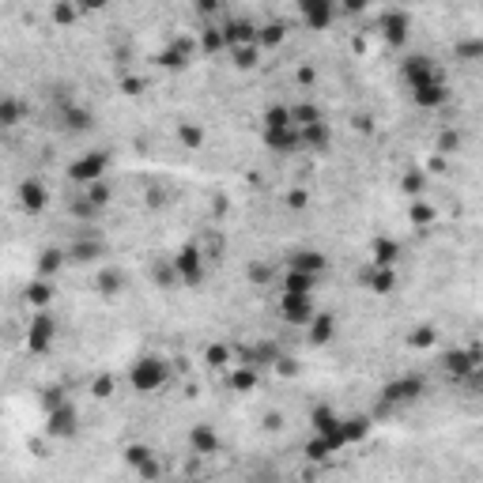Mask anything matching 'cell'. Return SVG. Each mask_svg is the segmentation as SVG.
<instances>
[{
    "instance_id": "1",
    "label": "cell",
    "mask_w": 483,
    "mask_h": 483,
    "mask_svg": "<svg viewBox=\"0 0 483 483\" xmlns=\"http://www.w3.org/2000/svg\"><path fill=\"white\" fill-rule=\"evenodd\" d=\"M170 378V366L162 362L159 355H144L133 362V370H129V386H133L136 393H144V397H151V393H159L162 386H167Z\"/></svg>"
},
{
    "instance_id": "2",
    "label": "cell",
    "mask_w": 483,
    "mask_h": 483,
    "mask_svg": "<svg viewBox=\"0 0 483 483\" xmlns=\"http://www.w3.org/2000/svg\"><path fill=\"white\" fill-rule=\"evenodd\" d=\"M53 340H57V317L49 310H38L27 325V351L30 355H46L53 347Z\"/></svg>"
},
{
    "instance_id": "3",
    "label": "cell",
    "mask_w": 483,
    "mask_h": 483,
    "mask_svg": "<svg viewBox=\"0 0 483 483\" xmlns=\"http://www.w3.org/2000/svg\"><path fill=\"white\" fill-rule=\"evenodd\" d=\"M106 170H109V155H106V151H83L80 159L68 162V181L91 185L98 178H106Z\"/></svg>"
},
{
    "instance_id": "4",
    "label": "cell",
    "mask_w": 483,
    "mask_h": 483,
    "mask_svg": "<svg viewBox=\"0 0 483 483\" xmlns=\"http://www.w3.org/2000/svg\"><path fill=\"white\" fill-rule=\"evenodd\" d=\"M174 272H178V283H204V257H201V246L196 242H185L178 249V257H174Z\"/></svg>"
},
{
    "instance_id": "5",
    "label": "cell",
    "mask_w": 483,
    "mask_h": 483,
    "mask_svg": "<svg viewBox=\"0 0 483 483\" xmlns=\"http://www.w3.org/2000/svg\"><path fill=\"white\" fill-rule=\"evenodd\" d=\"M310 423H314V431L325 438V446L333 449V453H340V449H344V434H340V415L328 408V404H317V408L310 412Z\"/></svg>"
},
{
    "instance_id": "6",
    "label": "cell",
    "mask_w": 483,
    "mask_h": 483,
    "mask_svg": "<svg viewBox=\"0 0 483 483\" xmlns=\"http://www.w3.org/2000/svg\"><path fill=\"white\" fill-rule=\"evenodd\" d=\"M442 370L453 381H468L479 374V347H468V351H446L442 355Z\"/></svg>"
},
{
    "instance_id": "7",
    "label": "cell",
    "mask_w": 483,
    "mask_h": 483,
    "mask_svg": "<svg viewBox=\"0 0 483 483\" xmlns=\"http://www.w3.org/2000/svg\"><path fill=\"white\" fill-rule=\"evenodd\" d=\"M427 393V381L419 374H404V378H393L386 389H381V400L386 404H412Z\"/></svg>"
},
{
    "instance_id": "8",
    "label": "cell",
    "mask_w": 483,
    "mask_h": 483,
    "mask_svg": "<svg viewBox=\"0 0 483 483\" xmlns=\"http://www.w3.org/2000/svg\"><path fill=\"white\" fill-rule=\"evenodd\" d=\"M76 431H80V415H76V408H72V400H64V404H57V408H49L46 412V434L49 438H72Z\"/></svg>"
},
{
    "instance_id": "9",
    "label": "cell",
    "mask_w": 483,
    "mask_h": 483,
    "mask_svg": "<svg viewBox=\"0 0 483 483\" xmlns=\"http://www.w3.org/2000/svg\"><path fill=\"white\" fill-rule=\"evenodd\" d=\"M280 317H283L287 325H294V328H306V325H310V317H314V302H310V294L283 291V299H280Z\"/></svg>"
},
{
    "instance_id": "10",
    "label": "cell",
    "mask_w": 483,
    "mask_h": 483,
    "mask_svg": "<svg viewBox=\"0 0 483 483\" xmlns=\"http://www.w3.org/2000/svg\"><path fill=\"white\" fill-rule=\"evenodd\" d=\"M193 49L196 46L189 38H174L170 46L155 57V64H159V68H167V72H181V68H189V64H193Z\"/></svg>"
},
{
    "instance_id": "11",
    "label": "cell",
    "mask_w": 483,
    "mask_h": 483,
    "mask_svg": "<svg viewBox=\"0 0 483 483\" xmlns=\"http://www.w3.org/2000/svg\"><path fill=\"white\" fill-rule=\"evenodd\" d=\"M400 76H404V83L408 87H419V83H431V80H438V64L431 61V57H423V53H415V57H404V64H400Z\"/></svg>"
},
{
    "instance_id": "12",
    "label": "cell",
    "mask_w": 483,
    "mask_h": 483,
    "mask_svg": "<svg viewBox=\"0 0 483 483\" xmlns=\"http://www.w3.org/2000/svg\"><path fill=\"white\" fill-rule=\"evenodd\" d=\"M412 102L419 106V109H442V106L449 102V87H446V80L438 76V80H431V83L412 87Z\"/></svg>"
},
{
    "instance_id": "13",
    "label": "cell",
    "mask_w": 483,
    "mask_h": 483,
    "mask_svg": "<svg viewBox=\"0 0 483 483\" xmlns=\"http://www.w3.org/2000/svg\"><path fill=\"white\" fill-rule=\"evenodd\" d=\"M223 46L234 49V46H257V23L254 19H227L223 27Z\"/></svg>"
},
{
    "instance_id": "14",
    "label": "cell",
    "mask_w": 483,
    "mask_h": 483,
    "mask_svg": "<svg viewBox=\"0 0 483 483\" xmlns=\"http://www.w3.org/2000/svg\"><path fill=\"white\" fill-rule=\"evenodd\" d=\"M333 12H336L333 0H299V16L310 30H325L333 23Z\"/></svg>"
},
{
    "instance_id": "15",
    "label": "cell",
    "mask_w": 483,
    "mask_h": 483,
    "mask_svg": "<svg viewBox=\"0 0 483 483\" xmlns=\"http://www.w3.org/2000/svg\"><path fill=\"white\" fill-rule=\"evenodd\" d=\"M19 204H23V212H30V215H42V212H46V204H49L46 181H38V178L19 181Z\"/></svg>"
},
{
    "instance_id": "16",
    "label": "cell",
    "mask_w": 483,
    "mask_h": 483,
    "mask_svg": "<svg viewBox=\"0 0 483 483\" xmlns=\"http://www.w3.org/2000/svg\"><path fill=\"white\" fill-rule=\"evenodd\" d=\"M359 283H362V287H366L370 294H393V291H397V268L370 265V268L359 276Z\"/></svg>"
},
{
    "instance_id": "17",
    "label": "cell",
    "mask_w": 483,
    "mask_h": 483,
    "mask_svg": "<svg viewBox=\"0 0 483 483\" xmlns=\"http://www.w3.org/2000/svg\"><path fill=\"white\" fill-rule=\"evenodd\" d=\"M408 27H412V19H408V12H400V8L381 16V35H386L389 46H404V42H408Z\"/></svg>"
},
{
    "instance_id": "18",
    "label": "cell",
    "mask_w": 483,
    "mask_h": 483,
    "mask_svg": "<svg viewBox=\"0 0 483 483\" xmlns=\"http://www.w3.org/2000/svg\"><path fill=\"white\" fill-rule=\"evenodd\" d=\"M61 125L68 129V133H76V136L91 133V129H95V114H91V109H83V106H76V102H64L61 106Z\"/></svg>"
},
{
    "instance_id": "19",
    "label": "cell",
    "mask_w": 483,
    "mask_h": 483,
    "mask_svg": "<svg viewBox=\"0 0 483 483\" xmlns=\"http://www.w3.org/2000/svg\"><path fill=\"white\" fill-rule=\"evenodd\" d=\"M189 449H193L196 457L219 453V434H215V427H212V423H196L193 431H189Z\"/></svg>"
},
{
    "instance_id": "20",
    "label": "cell",
    "mask_w": 483,
    "mask_h": 483,
    "mask_svg": "<svg viewBox=\"0 0 483 483\" xmlns=\"http://www.w3.org/2000/svg\"><path fill=\"white\" fill-rule=\"evenodd\" d=\"M265 144L272 151H280V155H291V151H299V125H283V129H265Z\"/></svg>"
},
{
    "instance_id": "21",
    "label": "cell",
    "mask_w": 483,
    "mask_h": 483,
    "mask_svg": "<svg viewBox=\"0 0 483 483\" xmlns=\"http://www.w3.org/2000/svg\"><path fill=\"white\" fill-rule=\"evenodd\" d=\"M299 144L306 151H325L328 144H333V129L325 125V121H314V125H302L299 129Z\"/></svg>"
},
{
    "instance_id": "22",
    "label": "cell",
    "mask_w": 483,
    "mask_h": 483,
    "mask_svg": "<svg viewBox=\"0 0 483 483\" xmlns=\"http://www.w3.org/2000/svg\"><path fill=\"white\" fill-rule=\"evenodd\" d=\"M306 328H310V344L325 347V344H333V336H336V317L333 314H314Z\"/></svg>"
},
{
    "instance_id": "23",
    "label": "cell",
    "mask_w": 483,
    "mask_h": 483,
    "mask_svg": "<svg viewBox=\"0 0 483 483\" xmlns=\"http://www.w3.org/2000/svg\"><path fill=\"white\" fill-rule=\"evenodd\" d=\"M23 299L35 306V310H49V302H53V283H49L46 276L30 280L27 287H23Z\"/></svg>"
},
{
    "instance_id": "24",
    "label": "cell",
    "mask_w": 483,
    "mask_h": 483,
    "mask_svg": "<svg viewBox=\"0 0 483 483\" xmlns=\"http://www.w3.org/2000/svg\"><path fill=\"white\" fill-rule=\"evenodd\" d=\"M95 291L102 294V299H114V294L125 291V276H121L117 268H98L95 272Z\"/></svg>"
},
{
    "instance_id": "25",
    "label": "cell",
    "mask_w": 483,
    "mask_h": 483,
    "mask_svg": "<svg viewBox=\"0 0 483 483\" xmlns=\"http://www.w3.org/2000/svg\"><path fill=\"white\" fill-rule=\"evenodd\" d=\"M291 268L310 272V276H321V272L328 268V257H325V254H317V249H299V254L291 257Z\"/></svg>"
},
{
    "instance_id": "26",
    "label": "cell",
    "mask_w": 483,
    "mask_h": 483,
    "mask_svg": "<svg viewBox=\"0 0 483 483\" xmlns=\"http://www.w3.org/2000/svg\"><path fill=\"white\" fill-rule=\"evenodd\" d=\"M64 265H68V254H64L61 246H49V249H42V257H38V276L53 280Z\"/></svg>"
},
{
    "instance_id": "27",
    "label": "cell",
    "mask_w": 483,
    "mask_h": 483,
    "mask_svg": "<svg viewBox=\"0 0 483 483\" xmlns=\"http://www.w3.org/2000/svg\"><path fill=\"white\" fill-rule=\"evenodd\" d=\"M27 117V106L16 95H0V129H16Z\"/></svg>"
},
{
    "instance_id": "28",
    "label": "cell",
    "mask_w": 483,
    "mask_h": 483,
    "mask_svg": "<svg viewBox=\"0 0 483 483\" xmlns=\"http://www.w3.org/2000/svg\"><path fill=\"white\" fill-rule=\"evenodd\" d=\"M340 434H344V446H359L362 438L370 434V419H366V415H351V419H340Z\"/></svg>"
},
{
    "instance_id": "29",
    "label": "cell",
    "mask_w": 483,
    "mask_h": 483,
    "mask_svg": "<svg viewBox=\"0 0 483 483\" xmlns=\"http://www.w3.org/2000/svg\"><path fill=\"white\" fill-rule=\"evenodd\" d=\"M314 283H317V276H310V272H299V268H287V272H283V291L314 294Z\"/></svg>"
},
{
    "instance_id": "30",
    "label": "cell",
    "mask_w": 483,
    "mask_h": 483,
    "mask_svg": "<svg viewBox=\"0 0 483 483\" xmlns=\"http://www.w3.org/2000/svg\"><path fill=\"white\" fill-rule=\"evenodd\" d=\"M400 261V246L393 238H374V265H386V268H397Z\"/></svg>"
},
{
    "instance_id": "31",
    "label": "cell",
    "mask_w": 483,
    "mask_h": 483,
    "mask_svg": "<svg viewBox=\"0 0 483 483\" xmlns=\"http://www.w3.org/2000/svg\"><path fill=\"white\" fill-rule=\"evenodd\" d=\"M283 38H287V27L283 23L257 27V49H276V46H283Z\"/></svg>"
},
{
    "instance_id": "32",
    "label": "cell",
    "mask_w": 483,
    "mask_h": 483,
    "mask_svg": "<svg viewBox=\"0 0 483 483\" xmlns=\"http://www.w3.org/2000/svg\"><path fill=\"white\" fill-rule=\"evenodd\" d=\"M178 140H181V148L201 151L204 148V129L196 125V121H181V125H178Z\"/></svg>"
},
{
    "instance_id": "33",
    "label": "cell",
    "mask_w": 483,
    "mask_h": 483,
    "mask_svg": "<svg viewBox=\"0 0 483 483\" xmlns=\"http://www.w3.org/2000/svg\"><path fill=\"white\" fill-rule=\"evenodd\" d=\"M98 254H102V246L98 242H76V246L68 249V261H76V265H91V261H98Z\"/></svg>"
},
{
    "instance_id": "34",
    "label": "cell",
    "mask_w": 483,
    "mask_h": 483,
    "mask_svg": "<svg viewBox=\"0 0 483 483\" xmlns=\"http://www.w3.org/2000/svg\"><path fill=\"white\" fill-rule=\"evenodd\" d=\"M49 16H53V23H61V27H72L76 19H80V8H76V0H57Z\"/></svg>"
},
{
    "instance_id": "35",
    "label": "cell",
    "mask_w": 483,
    "mask_h": 483,
    "mask_svg": "<svg viewBox=\"0 0 483 483\" xmlns=\"http://www.w3.org/2000/svg\"><path fill=\"white\" fill-rule=\"evenodd\" d=\"M408 219L415 227H427V223H434V204H427L423 196H415L412 208H408Z\"/></svg>"
},
{
    "instance_id": "36",
    "label": "cell",
    "mask_w": 483,
    "mask_h": 483,
    "mask_svg": "<svg viewBox=\"0 0 483 483\" xmlns=\"http://www.w3.org/2000/svg\"><path fill=\"white\" fill-rule=\"evenodd\" d=\"M291 121L302 129V125H314V121H325V117L314 102H299V106H291Z\"/></svg>"
},
{
    "instance_id": "37",
    "label": "cell",
    "mask_w": 483,
    "mask_h": 483,
    "mask_svg": "<svg viewBox=\"0 0 483 483\" xmlns=\"http://www.w3.org/2000/svg\"><path fill=\"white\" fill-rule=\"evenodd\" d=\"M230 386H234L238 393H249L257 386V366H242V362H238V370L230 374Z\"/></svg>"
},
{
    "instance_id": "38",
    "label": "cell",
    "mask_w": 483,
    "mask_h": 483,
    "mask_svg": "<svg viewBox=\"0 0 483 483\" xmlns=\"http://www.w3.org/2000/svg\"><path fill=\"white\" fill-rule=\"evenodd\" d=\"M83 189H87L83 196H87V201H91V204L98 208V212H102V208L109 204V196H114V193H109V185H106L102 178H98V181H91V185H83Z\"/></svg>"
},
{
    "instance_id": "39",
    "label": "cell",
    "mask_w": 483,
    "mask_h": 483,
    "mask_svg": "<svg viewBox=\"0 0 483 483\" xmlns=\"http://www.w3.org/2000/svg\"><path fill=\"white\" fill-rule=\"evenodd\" d=\"M117 393V378L114 374H98L95 381H91V397L95 400H109Z\"/></svg>"
},
{
    "instance_id": "40",
    "label": "cell",
    "mask_w": 483,
    "mask_h": 483,
    "mask_svg": "<svg viewBox=\"0 0 483 483\" xmlns=\"http://www.w3.org/2000/svg\"><path fill=\"white\" fill-rule=\"evenodd\" d=\"M230 57H234V68H242V72L257 68V46H234Z\"/></svg>"
},
{
    "instance_id": "41",
    "label": "cell",
    "mask_w": 483,
    "mask_h": 483,
    "mask_svg": "<svg viewBox=\"0 0 483 483\" xmlns=\"http://www.w3.org/2000/svg\"><path fill=\"white\" fill-rule=\"evenodd\" d=\"M283 125H294L291 106H268L265 109V129H283Z\"/></svg>"
},
{
    "instance_id": "42",
    "label": "cell",
    "mask_w": 483,
    "mask_h": 483,
    "mask_svg": "<svg viewBox=\"0 0 483 483\" xmlns=\"http://www.w3.org/2000/svg\"><path fill=\"white\" fill-rule=\"evenodd\" d=\"M201 49H204V53H219V49H227V46H223V30L208 23V27L201 30Z\"/></svg>"
},
{
    "instance_id": "43",
    "label": "cell",
    "mask_w": 483,
    "mask_h": 483,
    "mask_svg": "<svg viewBox=\"0 0 483 483\" xmlns=\"http://www.w3.org/2000/svg\"><path fill=\"white\" fill-rule=\"evenodd\" d=\"M453 53H457V61H479L483 42L479 38H465V42H457V46H453Z\"/></svg>"
},
{
    "instance_id": "44",
    "label": "cell",
    "mask_w": 483,
    "mask_h": 483,
    "mask_svg": "<svg viewBox=\"0 0 483 483\" xmlns=\"http://www.w3.org/2000/svg\"><path fill=\"white\" fill-rule=\"evenodd\" d=\"M400 185H404V193H408V196H423V189H427V174H423V170H408Z\"/></svg>"
},
{
    "instance_id": "45",
    "label": "cell",
    "mask_w": 483,
    "mask_h": 483,
    "mask_svg": "<svg viewBox=\"0 0 483 483\" xmlns=\"http://www.w3.org/2000/svg\"><path fill=\"white\" fill-rule=\"evenodd\" d=\"M434 340H438V333H434V328H431V325H419V328H415V333L408 336V344H412L415 351H427V347L434 344Z\"/></svg>"
},
{
    "instance_id": "46",
    "label": "cell",
    "mask_w": 483,
    "mask_h": 483,
    "mask_svg": "<svg viewBox=\"0 0 483 483\" xmlns=\"http://www.w3.org/2000/svg\"><path fill=\"white\" fill-rule=\"evenodd\" d=\"M272 370H276V374L280 378H299V359H291V355H283V351H280V355H276V362H272Z\"/></svg>"
},
{
    "instance_id": "47",
    "label": "cell",
    "mask_w": 483,
    "mask_h": 483,
    "mask_svg": "<svg viewBox=\"0 0 483 483\" xmlns=\"http://www.w3.org/2000/svg\"><path fill=\"white\" fill-rule=\"evenodd\" d=\"M457 148H460V133L457 129H446V133L438 136V151H442V155H453Z\"/></svg>"
},
{
    "instance_id": "48",
    "label": "cell",
    "mask_w": 483,
    "mask_h": 483,
    "mask_svg": "<svg viewBox=\"0 0 483 483\" xmlns=\"http://www.w3.org/2000/svg\"><path fill=\"white\" fill-rule=\"evenodd\" d=\"M204 359L212 362V366H227V362H230V347L227 344H212V347L204 351Z\"/></svg>"
},
{
    "instance_id": "49",
    "label": "cell",
    "mask_w": 483,
    "mask_h": 483,
    "mask_svg": "<svg viewBox=\"0 0 483 483\" xmlns=\"http://www.w3.org/2000/svg\"><path fill=\"white\" fill-rule=\"evenodd\" d=\"M306 457H310V460H328V457H333V449L325 446V438H321V434H317L314 442L306 446Z\"/></svg>"
},
{
    "instance_id": "50",
    "label": "cell",
    "mask_w": 483,
    "mask_h": 483,
    "mask_svg": "<svg viewBox=\"0 0 483 483\" xmlns=\"http://www.w3.org/2000/svg\"><path fill=\"white\" fill-rule=\"evenodd\" d=\"M148 457H151V449H148L144 442H133V446L125 449V460H129V465H133V468H136V465H144Z\"/></svg>"
},
{
    "instance_id": "51",
    "label": "cell",
    "mask_w": 483,
    "mask_h": 483,
    "mask_svg": "<svg viewBox=\"0 0 483 483\" xmlns=\"http://www.w3.org/2000/svg\"><path fill=\"white\" fill-rule=\"evenodd\" d=\"M249 283H257V287L272 283V268H268V265H261V261H254V265H249Z\"/></svg>"
},
{
    "instance_id": "52",
    "label": "cell",
    "mask_w": 483,
    "mask_h": 483,
    "mask_svg": "<svg viewBox=\"0 0 483 483\" xmlns=\"http://www.w3.org/2000/svg\"><path fill=\"white\" fill-rule=\"evenodd\" d=\"M121 95H129V98L144 95V80L140 76H121Z\"/></svg>"
},
{
    "instance_id": "53",
    "label": "cell",
    "mask_w": 483,
    "mask_h": 483,
    "mask_svg": "<svg viewBox=\"0 0 483 483\" xmlns=\"http://www.w3.org/2000/svg\"><path fill=\"white\" fill-rule=\"evenodd\" d=\"M306 204H310V193H306V189H291L287 193V208H291V212H306Z\"/></svg>"
},
{
    "instance_id": "54",
    "label": "cell",
    "mask_w": 483,
    "mask_h": 483,
    "mask_svg": "<svg viewBox=\"0 0 483 483\" xmlns=\"http://www.w3.org/2000/svg\"><path fill=\"white\" fill-rule=\"evenodd\" d=\"M72 215H76V219H95V215H98V208H95L91 201H87V196H80V201L72 204Z\"/></svg>"
},
{
    "instance_id": "55",
    "label": "cell",
    "mask_w": 483,
    "mask_h": 483,
    "mask_svg": "<svg viewBox=\"0 0 483 483\" xmlns=\"http://www.w3.org/2000/svg\"><path fill=\"white\" fill-rule=\"evenodd\" d=\"M155 280L162 283V287H170V283H178V272H174V265L170 268L162 265V268H155Z\"/></svg>"
},
{
    "instance_id": "56",
    "label": "cell",
    "mask_w": 483,
    "mask_h": 483,
    "mask_svg": "<svg viewBox=\"0 0 483 483\" xmlns=\"http://www.w3.org/2000/svg\"><path fill=\"white\" fill-rule=\"evenodd\" d=\"M106 4H109V0H76V8H80V16H83V12H102Z\"/></svg>"
},
{
    "instance_id": "57",
    "label": "cell",
    "mask_w": 483,
    "mask_h": 483,
    "mask_svg": "<svg viewBox=\"0 0 483 483\" xmlns=\"http://www.w3.org/2000/svg\"><path fill=\"white\" fill-rule=\"evenodd\" d=\"M136 472H140V476H144V479H155V476H159V465H155V457H148L144 465H136Z\"/></svg>"
},
{
    "instance_id": "58",
    "label": "cell",
    "mask_w": 483,
    "mask_h": 483,
    "mask_svg": "<svg viewBox=\"0 0 483 483\" xmlns=\"http://www.w3.org/2000/svg\"><path fill=\"white\" fill-rule=\"evenodd\" d=\"M68 397H64V389H46V412L57 408V404H64Z\"/></svg>"
},
{
    "instance_id": "59",
    "label": "cell",
    "mask_w": 483,
    "mask_h": 483,
    "mask_svg": "<svg viewBox=\"0 0 483 483\" xmlns=\"http://www.w3.org/2000/svg\"><path fill=\"white\" fill-rule=\"evenodd\" d=\"M333 4H340V8H344V12H351V16H355V12H362V8H366V0H333Z\"/></svg>"
},
{
    "instance_id": "60",
    "label": "cell",
    "mask_w": 483,
    "mask_h": 483,
    "mask_svg": "<svg viewBox=\"0 0 483 483\" xmlns=\"http://www.w3.org/2000/svg\"><path fill=\"white\" fill-rule=\"evenodd\" d=\"M196 12H201V16H215L219 12V0H196Z\"/></svg>"
},
{
    "instance_id": "61",
    "label": "cell",
    "mask_w": 483,
    "mask_h": 483,
    "mask_svg": "<svg viewBox=\"0 0 483 483\" xmlns=\"http://www.w3.org/2000/svg\"><path fill=\"white\" fill-rule=\"evenodd\" d=\"M162 201H167V196H162V189H148V204H151V208H159Z\"/></svg>"
},
{
    "instance_id": "62",
    "label": "cell",
    "mask_w": 483,
    "mask_h": 483,
    "mask_svg": "<svg viewBox=\"0 0 483 483\" xmlns=\"http://www.w3.org/2000/svg\"><path fill=\"white\" fill-rule=\"evenodd\" d=\"M299 83H314V72L310 68H299Z\"/></svg>"
}]
</instances>
